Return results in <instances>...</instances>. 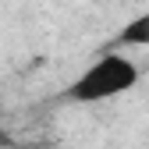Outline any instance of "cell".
Instances as JSON below:
<instances>
[{
    "label": "cell",
    "instance_id": "cell-1",
    "mask_svg": "<svg viewBox=\"0 0 149 149\" xmlns=\"http://www.w3.org/2000/svg\"><path fill=\"white\" fill-rule=\"evenodd\" d=\"M139 82V64L124 53H103L100 61H92L71 85V100L74 103H103L114 100L121 92L135 89Z\"/></svg>",
    "mask_w": 149,
    "mask_h": 149
},
{
    "label": "cell",
    "instance_id": "cell-2",
    "mask_svg": "<svg viewBox=\"0 0 149 149\" xmlns=\"http://www.w3.org/2000/svg\"><path fill=\"white\" fill-rule=\"evenodd\" d=\"M117 46H149V11H142L139 18H132V22L121 29Z\"/></svg>",
    "mask_w": 149,
    "mask_h": 149
}]
</instances>
